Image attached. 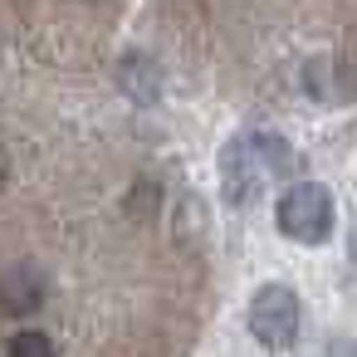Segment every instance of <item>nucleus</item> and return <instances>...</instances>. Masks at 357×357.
I'll use <instances>...</instances> for the list:
<instances>
[{
  "label": "nucleus",
  "instance_id": "obj_5",
  "mask_svg": "<svg viewBox=\"0 0 357 357\" xmlns=\"http://www.w3.org/2000/svg\"><path fill=\"white\" fill-rule=\"evenodd\" d=\"M6 357H59V352H54V337H50V333L25 328V333H15V337H10Z\"/></svg>",
  "mask_w": 357,
  "mask_h": 357
},
{
  "label": "nucleus",
  "instance_id": "obj_4",
  "mask_svg": "<svg viewBox=\"0 0 357 357\" xmlns=\"http://www.w3.org/2000/svg\"><path fill=\"white\" fill-rule=\"evenodd\" d=\"M40 294H45V279H35L30 264H20V269H10L6 279H0V303H6L10 313H30L40 303Z\"/></svg>",
  "mask_w": 357,
  "mask_h": 357
},
{
  "label": "nucleus",
  "instance_id": "obj_6",
  "mask_svg": "<svg viewBox=\"0 0 357 357\" xmlns=\"http://www.w3.org/2000/svg\"><path fill=\"white\" fill-rule=\"evenodd\" d=\"M328 357H357V342L352 337H333L328 342Z\"/></svg>",
  "mask_w": 357,
  "mask_h": 357
},
{
  "label": "nucleus",
  "instance_id": "obj_2",
  "mask_svg": "<svg viewBox=\"0 0 357 357\" xmlns=\"http://www.w3.org/2000/svg\"><path fill=\"white\" fill-rule=\"evenodd\" d=\"M279 230L298 245H323L333 235V191L318 186V181H298L279 196V211H274Z\"/></svg>",
  "mask_w": 357,
  "mask_h": 357
},
{
  "label": "nucleus",
  "instance_id": "obj_1",
  "mask_svg": "<svg viewBox=\"0 0 357 357\" xmlns=\"http://www.w3.org/2000/svg\"><path fill=\"white\" fill-rule=\"evenodd\" d=\"M298 167L294 147L274 132H240L220 152V191L230 206H255L269 186H279Z\"/></svg>",
  "mask_w": 357,
  "mask_h": 357
},
{
  "label": "nucleus",
  "instance_id": "obj_3",
  "mask_svg": "<svg viewBox=\"0 0 357 357\" xmlns=\"http://www.w3.org/2000/svg\"><path fill=\"white\" fill-rule=\"evenodd\" d=\"M298 318H303V308H298V294H294L289 284H264V289H255V298H250V308H245V323H250V333H255L264 347H289V342L298 337Z\"/></svg>",
  "mask_w": 357,
  "mask_h": 357
}]
</instances>
